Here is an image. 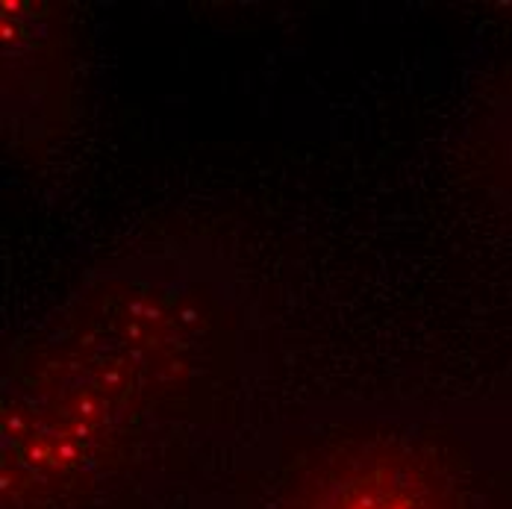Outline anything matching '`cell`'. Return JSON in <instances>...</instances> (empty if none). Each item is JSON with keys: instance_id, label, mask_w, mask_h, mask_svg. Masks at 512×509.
Instances as JSON below:
<instances>
[{"instance_id": "cell-1", "label": "cell", "mask_w": 512, "mask_h": 509, "mask_svg": "<svg viewBox=\"0 0 512 509\" xmlns=\"http://www.w3.org/2000/svg\"><path fill=\"white\" fill-rule=\"evenodd\" d=\"M183 298L162 280L106 289L56 345L21 362L3 395L6 501H39L109 457L151 389L186 368L174 362L195 342Z\"/></svg>"}, {"instance_id": "cell-2", "label": "cell", "mask_w": 512, "mask_h": 509, "mask_svg": "<svg viewBox=\"0 0 512 509\" xmlns=\"http://www.w3.org/2000/svg\"><path fill=\"white\" fill-rule=\"evenodd\" d=\"M3 59H6V112L24 101L36 106V139L65 127L68 62L62 15L51 3H3Z\"/></svg>"}, {"instance_id": "cell-3", "label": "cell", "mask_w": 512, "mask_h": 509, "mask_svg": "<svg viewBox=\"0 0 512 509\" xmlns=\"http://www.w3.org/2000/svg\"><path fill=\"white\" fill-rule=\"evenodd\" d=\"M307 509H448L436 486L404 459H371L327 483Z\"/></svg>"}]
</instances>
